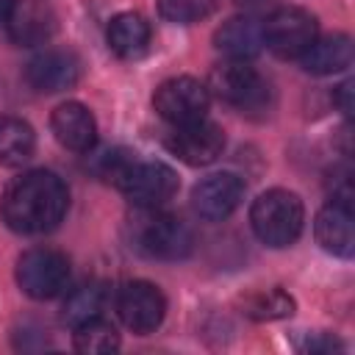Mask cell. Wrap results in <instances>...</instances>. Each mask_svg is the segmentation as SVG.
<instances>
[{"label": "cell", "mask_w": 355, "mask_h": 355, "mask_svg": "<svg viewBox=\"0 0 355 355\" xmlns=\"http://www.w3.org/2000/svg\"><path fill=\"white\" fill-rule=\"evenodd\" d=\"M17 283L33 300H53L69 283V261L58 250L33 247L17 261Z\"/></svg>", "instance_id": "5"}, {"label": "cell", "mask_w": 355, "mask_h": 355, "mask_svg": "<svg viewBox=\"0 0 355 355\" xmlns=\"http://www.w3.org/2000/svg\"><path fill=\"white\" fill-rule=\"evenodd\" d=\"M166 147L172 155H178L189 166H208L225 150V130L208 119L175 125V130L166 139Z\"/></svg>", "instance_id": "10"}, {"label": "cell", "mask_w": 355, "mask_h": 355, "mask_svg": "<svg viewBox=\"0 0 355 355\" xmlns=\"http://www.w3.org/2000/svg\"><path fill=\"white\" fill-rule=\"evenodd\" d=\"M241 197H244V180L233 172H216L202 178L191 189V208L197 211V216L208 222H222L239 208Z\"/></svg>", "instance_id": "12"}, {"label": "cell", "mask_w": 355, "mask_h": 355, "mask_svg": "<svg viewBox=\"0 0 355 355\" xmlns=\"http://www.w3.org/2000/svg\"><path fill=\"white\" fill-rule=\"evenodd\" d=\"M250 225L261 244L283 250L294 244L305 225L302 200L288 189H269L255 197L250 208Z\"/></svg>", "instance_id": "3"}, {"label": "cell", "mask_w": 355, "mask_h": 355, "mask_svg": "<svg viewBox=\"0 0 355 355\" xmlns=\"http://www.w3.org/2000/svg\"><path fill=\"white\" fill-rule=\"evenodd\" d=\"M103 305H105V288L97 286V283H89V286H80L75 288L67 300H64V308H61V319L69 324V327H78L94 316L103 313Z\"/></svg>", "instance_id": "22"}, {"label": "cell", "mask_w": 355, "mask_h": 355, "mask_svg": "<svg viewBox=\"0 0 355 355\" xmlns=\"http://www.w3.org/2000/svg\"><path fill=\"white\" fill-rule=\"evenodd\" d=\"M300 64L311 75H333L352 64V39L347 33L316 36L313 44L300 55Z\"/></svg>", "instance_id": "17"}, {"label": "cell", "mask_w": 355, "mask_h": 355, "mask_svg": "<svg viewBox=\"0 0 355 355\" xmlns=\"http://www.w3.org/2000/svg\"><path fill=\"white\" fill-rule=\"evenodd\" d=\"M216 0H158V14L178 25H191L211 17Z\"/></svg>", "instance_id": "23"}, {"label": "cell", "mask_w": 355, "mask_h": 355, "mask_svg": "<svg viewBox=\"0 0 355 355\" xmlns=\"http://www.w3.org/2000/svg\"><path fill=\"white\" fill-rule=\"evenodd\" d=\"M114 308L128 330L147 336L155 327H161V322L166 316V297L161 294L158 286H153L147 280H128L116 288Z\"/></svg>", "instance_id": "7"}, {"label": "cell", "mask_w": 355, "mask_h": 355, "mask_svg": "<svg viewBox=\"0 0 355 355\" xmlns=\"http://www.w3.org/2000/svg\"><path fill=\"white\" fill-rule=\"evenodd\" d=\"M241 313L255 319V322H275L286 319L294 313V297L286 294L283 288H266V291H252L241 297Z\"/></svg>", "instance_id": "21"}, {"label": "cell", "mask_w": 355, "mask_h": 355, "mask_svg": "<svg viewBox=\"0 0 355 355\" xmlns=\"http://www.w3.org/2000/svg\"><path fill=\"white\" fill-rule=\"evenodd\" d=\"M6 28L19 47H39L55 36L58 11L50 0H14L6 17Z\"/></svg>", "instance_id": "11"}, {"label": "cell", "mask_w": 355, "mask_h": 355, "mask_svg": "<svg viewBox=\"0 0 355 355\" xmlns=\"http://www.w3.org/2000/svg\"><path fill=\"white\" fill-rule=\"evenodd\" d=\"M139 211L141 214L136 216L130 233V241L139 252L158 261H180L191 255L194 233L183 219L172 214H161L158 208H139Z\"/></svg>", "instance_id": "4"}, {"label": "cell", "mask_w": 355, "mask_h": 355, "mask_svg": "<svg viewBox=\"0 0 355 355\" xmlns=\"http://www.w3.org/2000/svg\"><path fill=\"white\" fill-rule=\"evenodd\" d=\"M352 86H355V80H344L338 89H336V105L349 116L352 114Z\"/></svg>", "instance_id": "24"}, {"label": "cell", "mask_w": 355, "mask_h": 355, "mask_svg": "<svg viewBox=\"0 0 355 355\" xmlns=\"http://www.w3.org/2000/svg\"><path fill=\"white\" fill-rule=\"evenodd\" d=\"M67 208H69L67 183L47 169H31L14 178L0 200V214L6 225L22 236H39L58 227Z\"/></svg>", "instance_id": "1"}, {"label": "cell", "mask_w": 355, "mask_h": 355, "mask_svg": "<svg viewBox=\"0 0 355 355\" xmlns=\"http://www.w3.org/2000/svg\"><path fill=\"white\" fill-rule=\"evenodd\" d=\"M261 28H263V44L277 58H300L319 36L316 17L297 6L272 11L266 22H261Z\"/></svg>", "instance_id": "6"}, {"label": "cell", "mask_w": 355, "mask_h": 355, "mask_svg": "<svg viewBox=\"0 0 355 355\" xmlns=\"http://www.w3.org/2000/svg\"><path fill=\"white\" fill-rule=\"evenodd\" d=\"M153 105H155V111L166 122H172V125H189V122L205 119L208 105H211V92L197 78L180 75V78L164 80L155 89Z\"/></svg>", "instance_id": "8"}, {"label": "cell", "mask_w": 355, "mask_h": 355, "mask_svg": "<svg viewBox=\"0 0 355 355\" xmlns=\"http://www.w3.org/2000/svg\"><path fill=\"white\" fill-rule=\"evenodd\" d=\"M105 178L136 205L158 208L178 191V175L164 161H141L136 153H108Z\"/></svg>", "instance_id": "2"}, {"label": "cell", "mask_w": 355, "mask_h": 355, "mask_svg": "<svg viewBox=\"0 0 355 355\" xmlns=\"http://www.w3.org/2000/svg\"><path fill=\"white\" fill-rule=\"evenodd\" d=\"M25 78L36 92H44V94L72 89L80 78V58L72 50H64V47L42 50L39 55H33L28 61Z\"/></svg>", "instance_id": "13"}, {"label": "cell", "mask_w": 355, "mask_h": 355, "mask_svg": "<svg viewBox=\"0 0 355 355\" xmlns=\"http://www.w3.org/2000/svg\"><path fill=\"white\" fill-rule=\"evenodd\" d=\"M105 36L119 58H139L150 44V22L136 11H122L108 22Z\"/></svg>", "instance_id": "18"}, {"label": "cell", "mask_w": 355, "mask_h": 355, "mask_svg": "<svg viewBox=\"0 0 355 355\" xmlns=\"http://www.w3.org/2000/svg\"><path fill=\"white\" fill-rule=\"evenodd\" d=\"M208 92H214L222 103L236 108H261L266 100L263 78L247 61H233V58L211 69Z\"/></svg>", "instance_id": "9"}, {"label": "cell", "mask_w": 355, "mask_h": 355, "mask_svg": "<svg viewBox=\"0 0 355 355\" xmlns=\"http://www.w3.org/2000/svg\"><path fill=\"white\" fill-rule=\"evenodd\" d=\"M36 150V133L25 119L0 116V164L22 166Z\"/></svg>", "instance_id": "19"}, {"label": "cell", "mask_w": 355, "mask_h": 355, "mask_svg": "<svg viewBox=\"0 0 355 355\" xmlns=\"http://www.w3.org/2000/svg\"><path fill=\"white\" fill-rule=\"evenodd\" d=\"M11 3H14V0H0V22H6V17H8V11H11Z\"/></svg>", "instance_id": "25"}, {"label": "cell", "mask_w": 355, "mask_h": 355, "mask_svg": "<svg viewBox=\"0 0 355 355\" xmlns=\"http://www.w3.org/2000/svg\"><path fill=\"white\" fill-rule=\"evenodd\" d=\"M214 44L233 61H250L263 50V28L252 17H230L216 28Z\"/></svg>", "instance_id": "16"}, {"label": "cell", "mask_w": 355, "mask_h": 355, "mask_svg": "<svg viewBox=\"0 0 355 355\" xmlns=\"http://www.w3.org/2000/svg\"><path fill=\"white\" fill-rule=\"evenodd\" d=\"M50 128L55 139L72 153H89L97 144V122L92 111L78 100L61 103L50 116Z\"/></svg>", "instance_id": "15"}, {"label": "cell", "mask_w": 355, "mask_h": 355, "mask_svg": "<svg viewBox=\"0 0 355 355\" xmlns=\"http://www.w3.org/2000/svg\"><path fill=\"white\" fill-rule=\"evenodd\" d=\"M316 241L324 252H333L338 258H352L355 252V227H352V208L349 200H333L316 214L313 225Z\"/></svg>", "instance_id": "14"}, {"label": "cell", "mask_w": 355, "mask_h": 355, "mask_svg": "<svg viewBox=\"0 0 355 355\" xmlns=\"http://www.w3.org/2000/svg\"><path fill=\"white\" fill-rule=\"evenodd\" d=\"M72 344L78 352L83 355H108L119 349V333L111 322H105L103 316H94L78 327H72Z\"/></svg>", "instance_id": "20"}]
</instances>
